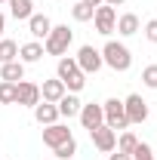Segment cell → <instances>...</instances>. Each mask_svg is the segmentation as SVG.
Here are the masks:
<instances>
[{
  "label": "cell",
  "instance_id": "1",
  "mask_svg": "<svg viewBox=\"0 0 157 160\" xmlns=\"http://www.w3.org/2000/svg\"><path fill=\"white\" fill-rule=\"evenodd\" d=\"M71 40H74V31L68 28V25H53V31L46 34L43 40V52L46 56H68V46H71Z\"/></svg>",
  "mask_w": 157,
  "mask_h": 160
},
{
  "label": "cell",
  "instance_id": "2",
  "mask_svg": "<svg viewBox=\"0 0 157 160\" xmlns=\"http://www.w3.org/2000/svg\"><path fill=\"white\" fill-rule=\"evenodd\" d=\"M102 62L108 65V68H114V71H129V65H133V56H129V49L117 43V40H108L105 46H102Z\"/></svg>",
  "mask_w": 157,
  "mask_h": 160
},
{
  "label": "cell",
  "instance_id": "3",
  "mask_svg": "<svg viewBox=\"0 0 157 160\" xmlns=\"http://www.w3.org/2000/svg\"><path fill=\"white\" fill-rule=\"evenodd\" d=\"M102 111H105V126H111L114 132L129 126V120H126V111H123V102H120V99H108L105 105H102Z\"/></svg>",
  "mask_w": 157,
  "mask_h": 160
},
{
  "label": "cell",
  "instance_id": "4",
  "mask_svg": "<svg viewBox=\"0 0 157 160\" xmlns=\"http://www.w3.org/2000/svg\"><path fill=\"white\" fill-rule=\"evenodd\" d=\"M93 22H96V31L102 34V37H111L114 31H117V9L114 6H96V16H93Z\"/></svg>",
  "mask_w": 157,
  "mask_h": 160
},
{
  "label": "cell",
  "instance_id": "5",
  "mask_svg": "<svg viewBox=\"0 0 157 160\" xmlns=\"http://www.w3.org/2000/svg\"><path fill=\"white\" fill-rule=\"evenodd\" d=\"M74 62H77V68L83 71V74H96L99 68L105 65V62H102V49L89 46V43H86V46H80V52L74 56Z\"/></svg>",
  "mask_w": 157,
  "mask_h": 160
},
{
  "label": "cell",
  "instance_id": "6",
  "mask_svg": "<svg viewBox=\"0 0 157 160\" xmlns=\"http://www.w3.org/2000/svg\"><path fill=\"white\" fill-rule=\"evenodd\" d=\"M123 111H126L129 126H133V123H145V120H148V102L133 92V96H126V99H123Z\"/></svg>",
  "mask_w": 157,
  "mask_h": 160
},
{
  "label": "cell",
  "instance_id": "7",
  "mask_svg": "<svg viewBox=\"0 0 157 160\" xmlns=\"http://www.w3.org/2000/svg\"><path fill=\"white\" fill-rule=\"evenodd\" d=\"M89 136H93V145H96L102 154H111L114 148H117V132L111 129V126H96V129H89Z\"/></svg>",
  "mask_w": 157,
  "mask_h": 160
},
{
  "label": "cell",
  "instance_id": "8",
  "mask_svg": "<svg viewBox=\"0 0 157 160\" xmlns=\"http://www.w3.org/2000/svg\"><path fill=\"white\" fill-rule=\"evenodd\" d=\"M37 102H40V86L31 83V80H19V83H16V105L34 108Z\"/></svg>",
  "mask_w": 157,
  "mask_h": 160
},
{
  "label": "cell",
  "instance_id": "9",
  "mask_svg": "<svg viewBox=\"0 0 157 160\" xmlns=\"http://www.w3.org/2000/svg\"><path fill=\"white\" fill-rule=\"evenodd\" d=\"M77 117H80V123H83V129H96V126L105 123V111H102V105L89 102V105H80Z\"/></svg>",
  "mask_w": 157,
  "mask_h": 160
},
{
  "label": "cell",
  "instance_id": "10",
  "mask_svg": "<svg viewBox=\"0 0 157 160\" xmlns=\"http://www.w3.org/2000/svg\"><path fill=\"white\" fill-rule=\"evenodd\" d=\"M74 139L71 136V129L65 126V123H49V126H43V145H49V148H59L62 142Z\"/></svg>",
  "mask_w": 157,
  "mask_h": 160
},
{
  "label": "cell",
  "instance_id": "11",
  "mask_svg": "<svg viewBox=\"0 0 157 160\" xmlns=\"http://www.w3.org/2000/svg\"><path fill=\"white\" fill-rule=\"evenodd\" d=\"M28 31H31V37H34V40H46V34L53 31V22H49V16L34 12V16L28 19Z\"/></svg>",
  "mask_w": 157,
  "mask_h": 160
},
{
  "label": "cell",
  "instance_id": "12",
  "mask_svg": "<svg viewBox=\"0 0 157 160\" xmlns=\"http://www.w3.org/2000/svg\"><path fill=\"white\" fill-rule=\"evenodd\" d=\"M34 120L40 126H49V123H59V108L53 102H37L34 105Z\"/></svg>",
  "mask_w": 157,
  "mask_h": 160
},
{
  "label": "cell",
  "instance_id": "13",
  "mask_svg": "<svg viewBox=\"0 0 157 160\" xmlns=\"http://www.w3.org/2000/svg\"><path fill=\"white\" fill-rule=\"evenodd\" d=\"M80 105H83V102L77 99V92H65V96H62L59 102H56V108H59V117H77L80 114Z\"/></svg>",
  "mask_w": 157,
  "mask_h": 160
},
{
  "label": "cell",
  "instance_id": "14",
  "mask_svg": "<svg viewBox=\"0 0 157 160\" xmlns=\"http://www.w3.org/2000/svg\"><path fill=\"white\" fill-rule=\"evenodd\" d=\"M65 92H68V89H65V83H62L59 77L56 80H43V86H40V102H53V105H56Z\"/></svg>",
  "mask_w": 157,
  "mask_h": 160
},
{
  "label": "cell",
  "instance_id": "15",
  "mask_svg": "<svg viewBox=\"0 0 157 160\" xmlns=\"http://www.w3.org/2000/svg\"><path fill=\"white\" fill-rule=\"evenodd\" d=\"M139 16L136 12H123V16H117V34L120 37H133V34H139Z\"/></svg>",
  "mask_w": 157,
  "mask_h": 160
},
{
  "label": "cell",
  "instance_id": "16",
  "mask_svg": "<svg viewBox=\"0 0 157 160\" xmlns=\"http://www.w3.org/2000/svg\"><path fill=\"white\" fill-rule=\"evenodd\" d=\"M40 59H43V43L40 40H31V43L19 46V62L22 65H31V62H40Z\"/></svg>",
  "mask_w": 157,
  "mask_h": 160
},
{
  "label": "cell",
  "instance_id": "17",
  "mask_svg": "<svg viewBox=\"0 0 157 160\" xmlns=\"http://www.w3.org/2000/svg\"><path fill=\"white\" fill-rule=\"evenodd\" d=\"M9 3V16L19 22H28L34 16V0H6Z\"/></svg>",
  "mask_w": 157,
  "mask_h": 160
},
{
  "label": "cell",
  "instance_id": "18",
  "mask_svg": "<svg viewBox=\"0 0 157 160\" xmlns=\"http://www.w3.org/2000/svg\"><path fill=\"white\" fill-rule=\"evenodd\" d=\"M0 80H9V83L25 80V65H22L19 59H16V62H6V65H0Z\"/></svg>",
  "mask_w": 157,
  "mask_h": 160
},
{
  "label": "cell",
  "instance_id": "19",
  "mask_svg": "<svg viewBox=\"0 0 157 160\" xmlns=\"http://www.w3.org/2000/svg\"><path fill=\"white\" fill-rule=\"evenodd\" d=\"M77 71H80V68H77V62H74V56H62L59 65H56V77H59L62 83H65L68 77H74Z\"/></svg>",
  "mask_w": 157,
  "mask_h": 160
},
{
  "label": "cell",
  "instance_id": "20",
  "mask_svg": "<svg viewBox=\"0 0 157 160\" xmlns=\"http://www.w3.org/2000/svg\"><path fill=\"white\" fill-rule=\"evenodd\" d=\"M16 59H19V43H16V40L0 37V65H6V62H16Z\"/></svg>",
  "mask_w": 157,
  "mask_h": 160
},
{
  "label": "cell",
  "instance_id": "21",
  "mask_svg": "<svg viewBox=\"0 0 157 160\" xmlns=\"http://www.w3.org/2000/svg\"><path fill=\"white\" fill-rule=\"evenodd\" d=\"M93 16H96V9H93V6H86L83 0L71 6V19H74V22H93Z\"/></svg>",
  "mask_w": 157,
  "mask_h": 160
},
{
  "label": "cell",
  "instance_id": "22",
  "mask_svg": "<svg viewBox=\"0 0 157 160\" xmlns=\"http://www.w3.org/2000/svg\"><path fill=\"white\" fill-rule=\"evenodd\" d=\"M53 154H56V160H71L74 154H77V142H74V139L62 142L59 148H53Z\"/></svg>",
  "mask_w": 157,
  "mask_h": 160
},
{
  "label": "cell",
  "instance_id": "23",
  "mask_svg": "<svg viewBox=\"0 0 157 160\" xmlns=\"http://www.w3.org/2000/svg\"><path fill=\"white\" fill-rule=\"evenodd\" d=\"M136 145H139V139L129 132V129H123V136L117 139V148H114V151H120V154H133V148H136Z\"/></svg>",
  "mask_w": 157,
  "mask_h": 160
},
{
  "label": "cell",
  "instance_id": "24",
  "mask_svg": "<svg viewBox=\"0 0 157 160\" xmlns=\"http://www.w3.org/2000/svg\"><path fill=\"white\" fill-rule=\"evenodd\" d=\"M0 105H16V83L0 80Z\"/></svg>",
  "mask_w": 157,
  "mask_h": 160
},
{
  "label": "cell",
  "instance_id": "25",
  "mask_svg": "<svg viewBox=\"0 0 157 160\" xmlns=\"http://www.w3.org/2000/svg\"><path fill=\"white\" fill-rule=\"evenodd\" d=\"M133 160H157V154H154V148L151 145H145V142H139L136 148H133V154H129Z\"/></svg>",
  "mask_w": 157,
  "mask_h": 160
},
{
  "label": "cell",
  "instance_id": "26",
  "mask_svg": "<svg viewBox=\"0 0 157 160\" xmlns=\"http://www.w3.org/2000/svg\"><path fill=\"white\" fill-rule=\"evenodd\" d=\"M83 86H86V74H83V71H77L74 77L65 80V89H68V92H80Z\"/></svg>",
  "mask_w": 157,
  "mask_h": 160
},
{
  "label": "cell",
  "instance_id": "27",
  "mask_svg": "<svg viewBox=\"0 0 157 160\" xmlns=\"http://www.w3.org/2000/svg\"><path fill=\"white\" fill-rule=\"evenodd\" d=\"M142 83H145L148 89H157V65H148V68L142 71Z\"/></svg>",
  "mask_w": 157,
  "mask_h": 160
},
{
  "label": "cell",
  "instance_id": "28",
  "mask_svg": "<svg viewBox=\"0 0 157 160\" xmlns=\"http://www.w3.org/2000/svg\"><path fill=\"white\" fill-rule=\"evenodd\" d=\"M145 40H151V43H157V19H151L148 25H145Z\"/></svg>",
  "mask_w": 157,
  "mask_h": 160
},
{
  "label": "cell",
  "instance_id": "29",
  "mask_svg": "<svg viewBox=\"0 0 157 160\" xmlns=\"http://www.w3.org/2000/svg\"><path fill=\"white\" fill-rule=\"evenodd\" d=\"M108 160H133V157H129V154H120V151H111Z\"/></svg>",
  "mask_w": 157,
  "mask_h": 160
},
{
  "label": "cell",
  "instance_id": "30",
  "mask_svg": "<svg viewBox=\"0 0 157 160\" xmlns=\"http://www.w3.org/2000/svg\"><path fill=\"white\" fill-rule=\"evenodd\" d=\"M102 3H105V6H114V9H117V6H123V3H126V0H102Z\"/></svg>",
  "mask_w": 157,
  "mask_h": 160
},
{
  "label": "cell",
  "instance_id": "31",
  "mask_svg": "<svg viewBox=\"0 0 157 160\" xmlns=\"http://www.w3.org/2000/svg\"><path fill=\"white\" fill-rule=\"evenodd\" d=\"M3 31H6V16L0 12V37H3Z\"/></svg>",
  "mask_w": 157,
  "mask_h": 160
},
{
  "label": "cell",
  "instance_id": "32",
  "mask_svg": "<svg viewBox=\"0 0 157 160\" xmlns=\"http://www.w3.org/2000/svg\"><path fill=\"white\" fill-rule=\"evenodd\" d=\"M83 3H86V6H93V9H96V6H102V0H83Z\"/></svg>",
  "mask_w": 157,
  "mask_h": 160
},
{
  "label": "cell",
  "instance_id": "33",
  "mask_svg": "<svg viewBox=\"0 0 157 160\" xmlns=\"http://www.w3.org/2000/svg\"><path fill=\"white\" fill-rule=\"evenodd\" d=\"M0 3H6V0H0Z\"/></svg>",
  "mask_w": 157,
  "mask_h": 160
}]
</instances>
